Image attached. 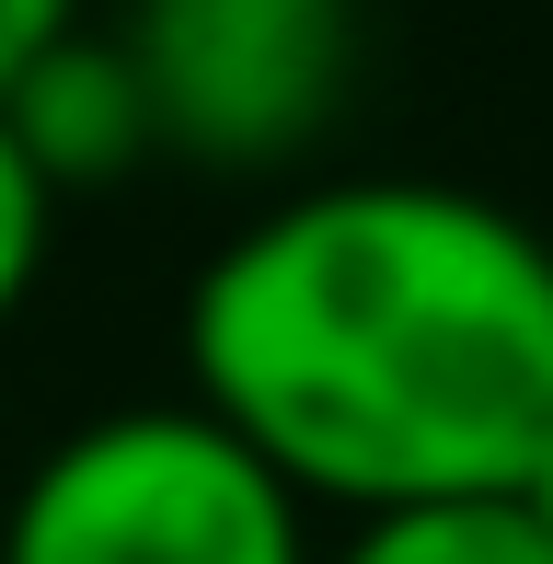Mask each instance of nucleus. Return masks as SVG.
<instances>
[{"label":"nucleus","instance_id":"20e7f679","mask_svg":"<svg viewBox=\"0 0 553 564\" xmlns=\"http://www.w3.org/2000/svg\"><path fill=\"white\" fill-rule=\"evenodd\" d=\"M0 127H12V150L35 162L46 196L69 185H116V173H139L150 150H162V127H150V93L128 69V46L116 35H82L69 23L58 46H46L35 69H23L12 93H0Z\"/></svg>","mask_w":553,"mask_h":564},{"label":"nucleus","instance_id":"6e6552de","mask_svg":"<svg viewBox=\"0 0 553 564\" xmlns=\"http://www.w3.org/2000/svg\"><path fill=\"white\" fill-rule=\"evenodd\" d=\"M519 507H531V530H542V542H553V449L531 460V473H519Z\"/></svg>","mask_w":553,"mask_h":564},{"label":"nucleus","instance_id":"0eeeda50","mask_svg":"<svg viewBox=\"0 0 553 564\" xmlns=\"http://www.w3.org/2000/svg\"><path fill=\"white\" fill-rule=\"evenodd\" d=\"M69 12H82V0H0V93H12L23 69L69 35Z\"/></svg>","mask_w":553,"mask_h":564},{"label":"nucleus","instance_id":"f257e3e1","mask_svg":"<svg viewBox=\"0 0 553 564\" xmlns=\"http://www.w3.org/2000/svg\"><path fill=\"white\" fill-rule=\"evenodd\" d=\"M185 357L289 496H519L553 449V242L426 173L300 185L208 253Z\"/></svg>","mask_w":553,"mask_h":564},{"label":"nucleus","instance_id":"39448f33","mask_svg":"<svg viewBox=\"0 0 553 564\" xmlns=\"http://www.w3.org/2000/svg\"><path fill=\"white\" fill-rule=\"evenodd\" d=\"M335 564H553L519 496H449V507H381Z\"/></svg>","mask_w":553,"mask_h":564},{"label":"nucleus","instance_id":"423d86ee","mask_svg":"<svg viewBox=\"0 0 553 564\" xmlns=\"http://www.w3.org/2000/svg\"><path fill=\"white\" fill-rule=\"evenodd\" d=\"M46 219H58V196L35 185V162H23L12 127H0V323L23 312V289H35V265H46Z\"/></svg>","mask_w":553,"mask_h":564},{"label":"nucleus","instance_id":"f03ea898","mask_svg":"<svg viewBox=\"0 0 553 564\" xmlns=\"http://www.w3.org/2000/svg\"><path fill=\"white\" fill-rule=\"evenodd\" d=\"M0 564H312V542L208 403H116L23 473Z\"/></svg>","mask_w":553,"mask_h":564},{"label":"nucleus","instance_id":"7ed1b4c3","mask_svg":"<svg viewBox=\"0 0 553 564\" xmlns=\"http://www.w3.org/2000/svg\"><path fill=\"white\" fill-rule=\"evenodd\" d=\"M128 69L150 93L162 150L196 162H289L335 116L358 58V0H139Z\"/></svg>","mask_w":553,"mask_h":564}]
</instances>
